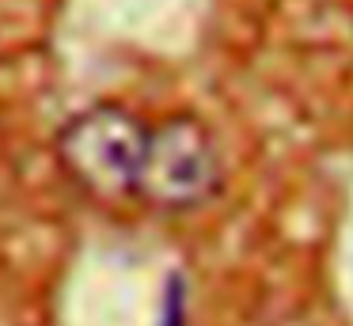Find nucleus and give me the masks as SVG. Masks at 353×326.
<instances>
[{
	"label": "nucleus",
	"instance_id": "obj_2",
	"mask_svg": "<svg viewBox=\"0 0 353 326\" xmlns=\"http://www.w3.org/2000/svg\"><path fill=\"white\" fill-rule=\"evenodd\" d=\"M221 190V152L198 118L175 114L148 129V152L141 167L137 197L156 209H198Z\"/></svg>",
	"mask_w": 353,
	"mask_h": 326
},
{
	"label": "nucleus",
	"instance_id": "obj_1",
	"mask_svg": "<svg viewBox=\"0 0 353 326\" xmlns=\"http://www.w3.org/2000/svg\"><path fill=\"white\" fill-rule=\"evenodd\" d=\"M145 152L148 125L114 103L80 110L57 136V159L69 179L103 201L137 194Z\"/></svg>",
	"mask_w": 353,
	"mask_h": 326
}]
</instances>
